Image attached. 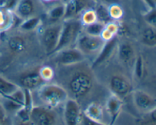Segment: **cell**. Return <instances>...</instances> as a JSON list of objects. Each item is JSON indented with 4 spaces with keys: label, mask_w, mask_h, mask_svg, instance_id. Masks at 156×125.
<instances>
[{
    "label": "cell",
    "mask_w": 156,
    "mask_h": 125,
    "mask_svg": "<svg viewBox=\"0 0 156 125\" xmlns=\"http://www.w3.org/2000/svg\"><path fill=\"white\" fill-rule=\"evenodd\" d=\"M82 31L83 25L79 18L63 21L62 23L59 42L53 54L59 50L69 48L72 45L76 43L78 38Z\"/></svg>",
    "instance_id": "cell-1"
},
{
    "label": "cell",
    "mask_w": 156,
    "mask_h": 125,
    "mask_svg": "<svg viewBox=\"0 0 156 125\" xmlns=\"http://www.w3.org/2000/svg\"><path fill=\"white\" fill-rule=\"evenodd\" d=\"M38 97L47 107L54 109L68 100L67 91L58 84H45L38 89Z\"/></svg>",
    "instance_id": "cell-2"
},
{
    "label": "cell",
    "mask_w": 156,
    "mask_h": 125,
    "mask_svg": "<svg viewBox=\"0 0 156 125\" xmlns=\"http://www.w3.org/2000/svg\"><path fill=\"white\" fill-rule=\"evenodd\" d=\"M94 85L93 77L87 71H76L69 81V90L72 95L76 99L82 98L88 95Z\"/></svg>",
    "instance_id": "cell-3"
},
{
    "label": "cell",
    "mask_w": 156,
    "mask_h": 125,
    "mask_svg": "<svg viewBox=\"0 0 156 125\" xmlns=\"http://www.w3.org/2000/svg\"><path fill=\"white\" fill-rule=\"evenodd\" d=\"M105 42L100 36H91L82 31L76 44V48L86 56L98 54Z\"/></svg>",
    "instance_id": "cell-4"
},
{
    "label": "cell",
    "mask_w": 156,
    "mask_h": 125,
    "mask_svg": "<svg viewBox=\"0 0 156 125\" xmlns=\"http://www.w3.org/2000/svg\"><path fill=\"white\" fill-rule=\"evenodd\" d=\"M53 60L58 65L62 66H73L82 63L85 60V56L77 48H66L55 52Z\"/></svg>",
    "instance_id": "cell-5"
},
{
    "label": "cell",
    "mask_w": 156,
    "mask_h": 125,
    "mask_svg": "<svg viewBox=\"0 0 156 125\" xmlns=\"http://www.w3.org/2000/svg\"><path fill=\"white\" fill-rule=\"evenodd\" d=\"M65 5L66 12L63 21L79 18L84 12L94 8L97 2L96 0H70Z\"/></svg>",
    "instance_id": "cell-6"
},
{
    "label": "cell",
    "mask_w": 156,
    "mask_h": 125,
    "mask_svg": "<svg viewBox=\"0 0 156 125\" xmlns=\"http://www.w3.org/2000/svg\"><path fill=\"white\" fill-rule=\"evenodd\" d=\"M53 109L47 106H34L30 113V120L34 125H56L57 118Z\"/></svg>",
    "instance_id": "cell-7"
},
{
    "label": "cell",
    "mask_w": 156,
    "mask_h": 125,
    "mask_svg": "<svg viewBox=\"0 0 156 125\" xmlns=\"http://www.w3.org/2000/svg\"><path fill=\"white\" fill-rule=\"evenodd\" d=\"M62 23H54L50 24L42 33V43L47 55H52L57 46L59 39Z\"/></svg>",
    "instance_id": "cell-8"
},
{
    "label": "cell",
    "mask_w": 156,
    "mask_h": 125,
    "mask_svg": "<svg viewBox=\"0 0 156 125\" xmlns=\"http://www.w3.org/2000/svg\"><path fill=\"white\" fill-rule=\"evenodd\" d=\"M109 87L114 95L123 98L129 96L133 92V86L129 79L123 74H116L111 77L109 81Z\"/></svg>",
    "instance_id": "cell-9"
},
{
    "label": "cell",
    "mask_w": 156,
    "mask_h": 125,
    "mask_svg": "<svg viewBox=\"0 0 156 125\" xmlns=\"http://www.w3.org/2000/svg\"><path fill=\"white\" fill-rule=\"evenodd\" d=\"M63 117L65 125H79L82 122L80 106L76 100L68 99L66 101Z\"/></svg>",
    "instance_id": "cell-10"
},
{
    "label": "cell",
    "mask_w": 156,
    "mask_h": 125,
    "mask_svg": "<svg viewBox=\"0 0 156 125\" xmlns=\"http://www.w3.org/2000/svg\"><path fill=\"white\" fill-rule=\"evenodd\" d=\"M134 106L143 113L149 112L156 107V98L142 90H136L132 92Z\"/></svg>",
    "instance_id": "cell-11"
},
{
    "label": "cell",
    "mask_w": 156,
    "mask_h": 125,
    "mask_svg": "<svg viewBox=\"0 0 156 125\" xmlns=\"http://www.w3.org/2000/svg\"><path fill=\"white\" fill-rule=\"evenodd\" d=\"M38 8V0H18L13 13L23 21L31 17L37 16Z\"/></svg>",
    "instance_id": "cell-12"
},
{
    "label": "cell",
    "mask_w": 156,
    "mask_h": 125,
    "mask_svg": "<svg viewBox=\"0 0 156 125\" xmlns=\"http://www.w3.org/2000/svg\"><path fill=\"white\" fill-rule=\"evenodd\" d=\"M117 36L114 37L110 40L106 41L104 44L103 47L98 54L95 60L92 65V68L99 66L102 65L107 61L109 60L110 58L113 56L116 49H117Z\"/></svg>",
    "instance_id": "cell-13"
},
{
    "label": "cell",
    "mask_w": 156,
    "mask_h": 125,
    "mask_svg": "<svg viewBox=\"0 0 156 125\" xmlns=\"http://www.w3.org/2000/svg\"><path fill=\"white\" fill-rule=\"evenodd\" d=\"M123 102L122 99L117 96L112 95L108 97L106 102V110L111 118L110 125H114L121 113L123 109Z\"/></svg>",
    "instance_id": "cell-14"
},
{
    "label": "cell",
    "mask_w": 156,
    "mask_h": 125,
    "mask_svg": "<svg viewBox=\"0 0 156 125\" xmlns=\"http://www.w3.org/2000/svg\"><path fill=\"white\" fill-rule=\"evenodd\" d=\"M45 81L40 75L39 71H31L24 74L20 79V83L22 89H27L32 91L34 90L39 89Z\"/></svg>",
    "instance_id": "cell-15"
},
{
    "label": "cell",
    "mask_w": 156,
    "mask_h": 125,
    "mask_svg": "<svg viewBox=\"0 0 156 125\" xmlns=\"http://www.w3.org/2000/svg\"><path fill=\"white\" fill-rule=\"evenodd\" d=\"M117 54L120 62L128 66L133 65L136 58L135 49L129 42H123L117 46Z\"/></svg>",
    "instance_id": "cell-16"
},
{
    "label": "cell",
    "mask_w": 156,
    "mask_h": 125,
    "mask_svg": "<svg viewBox=\"0 0 156 125\" xmlns=\"http://www.w3.org/2000/svg\"><path fill=\"white\" fill-rule=\"evenodd\" d=\"M83 115L93 121L103 122V108L97 103H91L86 107Z\"/></svg>",
    "instance_id": "cell-17"
},
{
    "label": "cell",
    "mask_w": 156,
    "mask_h": 125,
    "mask_svg": "<svg viewBox=\"0 0 156 125\" xmlns=\"http://www.w3.org/2000/svg\"><path fill=\"white\" fill-rule=\"evenodd\" d=\"M15 14L5 8H0V32L9 30L13 27Z\"/></svg>",
    "instance_id": "cell-18"
},
{
    "label": "cell",
    "mask_w": 156,
    "mask_h": 125,
    "mask_svg": "<svg viewBox=\"0 0 156 125\" xmlns=\"http://www.w3.org/2000/svg\"><path fill=\"white\" fill-rule=\"evenodd\" d=\"M20 88L21 87L16 83L10 81L8 79L0 75V94L2 97H6L12 95Z\"/></svg>",
    "instance_id": "cell-19"
},
{
    "label": "cell",
    "mask_w": 156,
    "mask_h": 125,
    "mask_svg": "<svg viewBox=\"0 0 156 125\" xmlns=\"http://www.w3.org/2000/svg\"><path fill=\"white\" fill-rule=\"evenodd\" d=\"M66 12L65 3H59L52 7L47 12L49 19L54 23H57L60 20H63Z\"/></svg>",
    "instance_id": "cell-20"
},
{
    "label": "cell",
    "mask_w": 156,
    "mask_h": 125,
    "mask_svg": "<svg viewBox=\"0 0 156 125\" xmlns=\"http://www.w3.org/2000/svg\"><path fill=\"white\" fill-rule=\"evenodd\" d=\"M41 19L38 16H34L31 18H27L21 21L18 29L23 32H30L37 30V27L41 25Z\"/></svg>",
    "instance_id": "cell-21"
},
{
    "label": "cell",
    "mask_w": 156,
    "mask_h": 125,
    "mask_svg": "<svg viewBox=\"0 0 156 125\" xmlns=\"http://www.w3.org/2000/svg\"><path fill=\"white\" fill-rule=\"evenodd\" d=\"M8 46L12 52L20 53L25 49L26 42L21 36H12L8 40Z\"/></svg>",
    "instance_id": "cell-22"
},
{
    "label": "cell",
    "mask_w": 156,
    "mask_h": 125,
    "mask_svg": "<svg viewBox=\"0 0 156 125\" xmlns=\"http://www.w3.org/2000/svg\"><path fill=\"white\" fill-rule=\"evenodd\" d=\"M142 42L149 47L156 46V28L149 26L142 33Z\"/></svg>",
    "instance_id": "cell-23"
},
{
    "label": "cell",
    "mask_w": 156,
    "mask_h": 125,
    "mask_svg": "<svg viewBox=\"0 0 156 125\" xmlns=\"http://www.w3.org/2000/svg\"><path fill=\"white\" fill-rule=\"evenodd\" d=\"M94 11L96 12L98 18V21L105 24H108L111 21H113L110 17L109 12H108V5L100 3V4L96 5L94 8Z\"/></svg>",
    "instance_id": "cell-24"
},
{
    "label": "cell",
    "mask_w": 156,
    "mask_h": 125,
    "mask_svg": "<svg viewBox=\"0 0 156 125\" xmlns=\"http://www.w3.org/2000/svg\"><path fill=\"white\" fill-rule=\"evenodd\" d=\"M119 31V26L115 21H111L108 24H105V28L101 34V37L106 42L110 40L117 36Z\"/></svg>",
    "instance_id": "cell-25"
},
{
    "label": "cell",
    "mask_w": 156,
    "mask_h": 125,
    "mask_svg": "<svg viewBox=\"0 0 156 125\" xmlns=\"http://www.w3.org/2000/svg\"><path fill=\"white\" fill-rule=\"evenodd\" d=\"M105 24L97 21L88 25L83 26V32L91 36H100L105 28Z\"/></svg>",
    "instance_id": "cell-26"
},
{
    "label": "cell",
    "mask_w": 156,
    "mask_h": 125,
    "mask_svg": "<svg viewBox=\"0 0 156 125\" xmlns=\"http://www.w3.org/2000/svg\"><path fill=\"white\" fill-rule=\"evenodd\" d=\"M79 19H80L81 22H82L83 26H86L88 25V24H93L94 22H97L98 18L94 8L88 9V10L84 12L81 15Z\"/></svg>",
    "instance_id": "cell-27"
},
{
    "label": "cell",
    "mask_w": 156,
    "mask_h": 125,
    "mask_svg": "<svg viewBox=\"0 0 156 125\" xmlns=\"http://www.w3.org/2000/svg\"><path fill=\"white\" fill-rule=\"evenodd\" d=\"M108 12L111 20L114 21L120 20L123 16V10L117 3H113L108 5Z\"/></svg>",
    "instance_id": "cell-28"
},
{
    "label": "cell",
    "mask_w": 156,
    "mask_h": 125,
    "mask_svg": "<svg viewBox=\"0 0 156 125\" xmlns=\"http://www.w3.org/2000/svg\"><path fill=\"white\" fill-rule=\"evenodd\" d=\"M134 66V74L138 80H141L144 75V62L141 56H139L136 58L133 64Z\"/></svg>",
    "instance_id": "cell-29"
},
{
    "label": "cell",
    "mask_w": 156,
    "mask_h": 125,
    "mask_svg": "<svg viewBox=\"0 0 156 125\" xmlns=\"http://www.w3.org/2000/svg\"><path fill=\"white\" fill-rule=\"evenodd\" d=\"M141 125H156V107L145 113L141 119Z\"/></svg>",
    "instance_id": "cell-30"
},
{
    "label": "cell",
    "mask_w": 156,
    "mask_h": 125,
    "mask_svg": "<svg viewBox=\"0 0 156 125\" xmlns=\"http://www.w3.org/2000/svg\"><path fill=\"white\" fill-rule=\"evenodd\" d=\"M39 73L43 80L46 82L50 81L54 77V71L50 66H44L39 70Z\"/></svg>",
    "instance_id": "cell-31"
},
{
    "label": "cell",
    "mask_w": 156,
    "mask_h": 125,
    "mask_svg": "<svg viewBox=\"0 0 156 125\" xmlns=\"http://www.w3.org/2000/svg\"><path fill=\"white\" fill-rule=\"evenodd\" d=\"M143 18H144L145 21L150 27L156 28V7L149 9V12L145 14Z\"/></svg>",
    "instance_id": "cell-32"
},
{
    "label": "cell",
    "mask_w": 156,
    "mask_h": 125,
    "mask_svg": "<svg viewBox=\"0 0 156 125\" xmlns=\"http://www.w3.org/2000/svg\"><path fill=\"white\" fill-rule=\"evenodd\" d=\"M82 121L83 122L84 125H110V124H106L104 122H100V121H93V120L90 119V118H87L85 115H82Z\"/></svg>",
    "instance_id": "cell-33"
},
{
    "label": "cell",
    "mask_w": 156,
    "mask_h": 125,
    "mask_svg": "<svg viewBox=\"0 0 156 125\" xmlns=\"http://www.w3.org/2000/svg\"><path fill=\"white\" fill-rule=\"evenodd\" d=\"M13 125H34L33 124L30 120H27V121H20L18 120L16 123H15Z\"/></svg>",
    "instance_id": "cell-34"
},
{
    "label": "cell",
    "mask_w": 156,
    "mask_h": 125,
    "mask_svg": "<svg viewBox=\"0 0 156 125\" xmlns=\"http://www.w3.org/2000/svg\"><path fill=\"white\" fill-rule=\"evenodd\" d=\"M143 1L149 6V8H153L156 7V3L155 0H143Z\"/></svg>",
    "instance_id": "cell-35"
},
{
    "label": "cell",
    "mask_w": 156,
    "mask_h": 125,
    "mask_svg": "<svg viewBox=\"0 0 156 125\" xmlns=\"http://www.w3.org/2000/svg\"><path fill=\"white\" fill-rule=\"evenodd\" d=\"M100 1L101 2V3L107 5H109L113 4V3H117L115 0H100Z\"/></svg>",
    "instance_id": "cell-36"
},
{
    "label": "cell",
    "mask_w": 156,
    "mask_h": 125,
    "mask_svg": "<svg viewBox=\"0 0 156 125\" xmlns=\"http://www.w3.org/2000/svg\"><path fill=\"white\" fill-rule=\"evenodd\" d=\"M2 96L0 95V109L2 108Z\"/></svg>",
    "instance_id": "cell-37"
},
{
    "label": "cell",
    "mask_w": 156,
    "mask_h": 125,
    "mask_svg": "<svg viewBox=\"0 0 156 125\" xmlns=\"http://www.w3.org/2000/svg\"><path fill=\"white\" fill-rule=\"evenodd\" d=\"M42 1L46 2H53V0H42Z\"/></svg>",
    "instance_id": "cell-38"
},
{
    "label": "cell",
    "mask_w": 156,
    "mask_h": 125,
    "mask_svg": "<svg viewBox=\"0 0 156 125\" xmlns=\"http://www.w3.org/2000/svg\"><path fill=\"white\" fill-rule=\"evenodd\" d=\"M62 3H66V2H68L69 1H70V0H62Z\"/></svg>",
    "instance_id": "cell-39"
},
{
    "label": "cell",
    "mask_w": 156,
    "mask_h": 125,
    "mask_svg": "<svg viewBox=\"0 0 156 125\" xmlns=\"http://www.w3.org/2000/svg\"><path fill=\"white\" fill-rule=\"evenodd\" d=\"M0 36H1V32H0Z\"/></svg>",
    "instance_id": "cell-40"
},
{
    "label": "cell",
    "mask_w": 156,
    "mask_h": 125,
    "mask_svg": "<svg viewBox=\"0 0 156 125\" xmlns=\"http://www.w3.org/2000/svg\"><path fill=\"white\" fill-rule=\"evenodd\" d=\"M155 3H156V0H155Z\"/></svg>",
    "instance_id": "cell-41"
}]
</instances>
